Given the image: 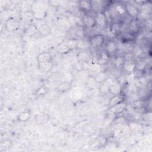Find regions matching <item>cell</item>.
<instances>
[{
    "label": "cell",
    "instance_id": "obj_1",
    "mask_svg": "<svg viewBox=\"0 0 152 152\" xmlns=\"http://www.w3.org/2000/svg\"><path fill=\"white\" fill-rule=\"evenodd\" d=\"M105 42V38L101 34H97L93 36L90 40L91 46L94 48H100Z\"/></svg>",
    "mask_w": 152,
    "mask_h": 152
},
{
    "label": "cell",
    "instance_id": "obj_2",
    "mask_svg": "<svg viewBox=\"0 0 152 152\" xmlns=\"http://www.w3.org/2000/svg\"><path fill=\"white\" fill-rule=\"evenodd\" d=\"M19 21L14 18H11L6 22V26L8 31L13 32L16 30L19 27Z\"/></svg>",
    "mask_w": 152,
    "mask_h": 152
},
{
    "label": "cell",
    "instance_id": "obj_3",
    "mask_svg": "<svg viewBox=\"0 0 152 152\" xmlns=\"http://www.w3.org/2000/svg\"><path fill=\"white\" fill-rule=\"evenodd\" d=\"M83 23L86 27L89 29L93 27L96 24L95 18L89 15H86L84 16L83 18Z\"/></svg>",
    "mask_w": 152,
    "mask_h": 152
},
{
    "label": "cell",
    "instance_id": "obj_4",
    "mask_svg": "<svg viewBox=\"0 0 152 152\" xmlns=\"http://www.w3.org/2000/svg\"><path fill=\"white\" fill-rule=\"evenodd\" d=\"M38 32L42 36H47L51 33V29L48 24H44L38 29Z\"/></svg>",
    "mask_w": 152,
    "mask_h": 152
},
{
    "label": "cell",
    "instance_id": "obj_5",
    "mask_svg": "<svg viewBox=\"0 0 152 152\" xmlns=\"http://www.w3.org/2000/svg\"><path fill=\"white\" fill-rule=\"evenodd\" d=\"M79 7L82 11H89L92 9V3L89 1H82L79 2Z\"/></svg>",
    "mask_w": 152,
    "mask_h": 152
},
{
    "label": "cell",
    "instance_id": "obj_6",
    "mask_svg": "<svg viewBox=\"0 0 152 152\" xmlns=\"http://www.w3.org/2000/svg\"><path fill=\"white\" fill-rule=\"evenodd\" d=\"M126 10L131 16H136L138 14V10L132 4H128L126 7Z\"/></svg>",
    "mask_w": 152,
    "mask_h": 152
},
{
    "label": "cell",
    "instance_id": "obj_7",
    "mask_svg": "<svg viewBox=\"0 0 152 152\" xmlns=\"http://www.w3.org/2000/svg\"><path fill=\"white\" fill-rule=\"evenodd\" d=\"M95 20H96V24H98L100 26H103L106 21V15L103 13H100L98 15L96 18H95Z\"/></svg>",
    "mask_w": 152,
    "mask_h": 152
},
{
    "label": "cell",
    "instance_id": "obj_8",
    "mask_svg": "<svg viewBox=\"0 0 152 152\" xmlns=\"http://www.w3.org/2000/svg\"><path fill=\"white\" fill-rule=\"evenodd\" d=\"M124 68L127 72H132L134 71L135 65L132 61H127L123 63Z\"/></svg>",
    "mask_w": 152,
    "mask_h": 152
},
{
    "label": "cell",
    "instance_id": "obj_9",
    "mask_svg": "<svg viewBox=\"0 0 152 152\" xmlns=\"http://www.w3.org/2000/svg\"><path fill=\"white\" fill-rule=\"evenodd\" d=\"M122 100H123V98L119 95H116L113 97L111 99L109 103L111 108H113L114 106H116V105H119L121 102H122Z\"/></svg>",
    "mask_w": 152,
    "mask_h": 152
},
{
    "label": "cell",
    "instance_id": "obj_10",
    "mask_svg": "<svg viewBox=\"0 0 152 152\" xmlns=\"http://www.w3.org/2000/svg\"><path fill=\"white\" fill-rule=\"evenodd\" d=\"M106 50L108 54H113L116 50V46L114 42H110L106 45Z\"/></svg>",
    "mask_w": 152,
    "mask_h": 152
},
{
    "label": "cell",
    "instance_id": "obj_11",
    "mask_svg": "<svg viewBox=\"0 0 152 152\" xmlns=\"http://www.w3.org/2000/svg\"><path fill=\"white\" fill-rule=\"evenodd\" d=\"M129 29L131 33H135L138 31L139 24L135 21H132L129 24Z\"/></svg>",
    "mask_w": 152,
    "mask_h": 152
},
{
    "label": "cell",
    "instance_id": "obj_12",
    "mask_svg": "<svg viewBox=\"0 0 152 152\" xmlns=\"http://www.w3.org/2000/svg\"><path fill=\"white\" fill-rule=\"evenodd\" d=\"M38 61H39V63H42L45 61H50V56L47 53L42 54L39 56Z\"/></svg>",
    "mask_w": 152,
    "mask_h": 152
},
{
    "label": "cell",
    "instance_id": "obj_13",
    "mask_svg": "<svg viewBox=\"0 0 152 152\" xmlns=\"http://www.w3.org/2000/svg\"><path fill=\"white\" fill-rule=\"evenodd\" d=\"M75 35L79 37H83L84 36V32L83 29L80 27H77L74 29Z\"/></svg>",
    "mask_w": 152,
    "mask_h": 152
},
{
    "label": "cell",
    "instance_id": "obj_14",
    "mask_svg": "<svg viewBox=\"0 0 152 152\" xmlns=\"http://www.w3.org/2000/svg\"><path fill=\"white\" fill-rule=\"evenodd\" d=\"M115 10L119 14H123L126 11V7L123 6V4L118 5L115 8Z\"/></svg>",
    "mask_w": 152,
    "mask_h": 152
},
{
    "label": "cell",
    "instance_id": "obj_15",
    "mask_svg": "<svg viewBox=\"0 0 152 152\" xmlns=\"http://www.w3.org/2000/svg\"><path fill=\"white\" fill-rule=\"evenodd\" d=\"M30 114L29 112H23V113L20 114V115L19 116V119L20 121H24L27 120L30 118Z\"/></svg>",
    "mask_w": 152,
    "mask_h": 152
},
{
    "label": "cell",
    "instance_id": "obj_16",
    "mask_svg": "<svg viewBox=\"0 0 152 152\" xmlns=\"http://www.w3.org/2000/svg\"><path fill=\"white\" fill-rule=\"evenodd\" d=\"M38 32V29L35 26H31L28 29V34L29 35H34Z\"/></svg>",
    "mask_w": 152,
    "mask_h": 152
},
{
    "label": "cell",
    "instance_id": "obj_17",
    "mask_svg": "<svg viewBox=\"0 0 152 152\" xmlns=\"http://www.w3.org/2000/svg\"><path fill=\"white\" fill-rule=\"evenodd\" d=\"M35 17L38 19H42L45 16V13L43 10H38L35 13Z\"/></svg>",
    "mask_w": 152,
    "mask_h": 152
}]
</instances>
